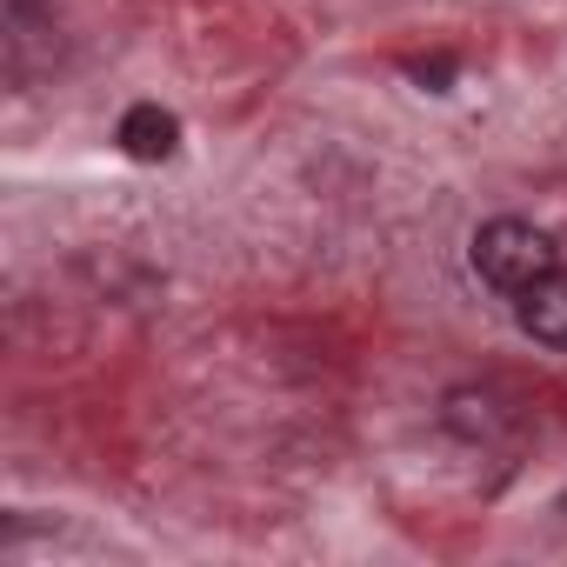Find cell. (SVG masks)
Segmentation results:
<instances>
[{"instance_id":"5b68a950","label":"cell","mask_w":567,"mask_h":567,"mask_svg":"<svg viewBox=\"0 0 567 567\" xmlns=\"http://www.w3.org/2000/svg\"><path fill=\"white\" fill-rule=\"evenodd\" d=\"M560 514H567V494H560Z\"/></svg>"},{"instance_id":"7a4b0ae2","label":"cell","mask_w":567,"mask_h":567,"mask_svg":"<svg viewBox=\"0 0 567 567\" xmlns=\"http://www.w3.org/2000/svg\"><path fill=\"white\" fill-rule=\"evenodd\" d=\"M514 321H520L527 341H540V348H567V267L540 274L527 295H514Z\"/></svg>"},{"instance_id":"3957f363","label":"cell","mask_w":567,"mask_h":567,"mask_svg":"<svg viewBox=\"0 0 567 567\" xmlns=\"http://www.w3.org/2000/svg\"><path fill=\"white\" fill-rule=\"evenodd\" d=\"M507 421L514 414L494 388H447V401H441V427L461 441H494V434H507Z\"/></svg>"},{"instance_id":"6da1fadb","label":"cell","mask_w":567,"mask_h":567,"mask_svg":"<svg viewBox=\"0 0 567 567\" xmlns=\"http://www.w3.org/2000/svg\"><path fill=\"white\" fill-rule=\"evenodd\" d=\"M560 267V247L534 227V220H514V214H501V220H487L481 234H474V274L487 280V288H501V295H527L540 274H554Z\"/></svg>"},{"instance_id":"277c9868","label":"cell","mask_w":567,"mask_h":567,"mask_svg":"<svg viewBox=\"0 0 567 567\" xmlns=\"http://www.w3.org/2000/svg\"><path fill=\"white\" fill-rule=\"evenodd\" d=\"M174 141H181V121H174L167 107L141 101V107H127V114H121V147H127L134 161H167V154H174Z\"/></svg>"}]
</instances>
